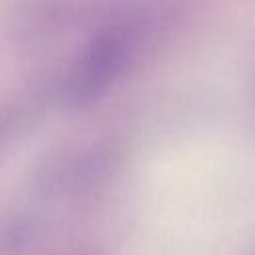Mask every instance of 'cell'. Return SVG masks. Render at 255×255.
<instances>
[{"label":"cell","mask_w":255,"mask_h":255,"mask_svg":"<svg viewBox=\"0 0 255 255\" xmlns=\"http://www.w3.org/2000/svg\"><path fill=\"white\" fill-rule=\"evenodd\" d=\"M128 38L120 30H110L104 36H100L82 60L78 72L74 74L72 92L78 98L94 96L110 80H114L118 70L124 66Z\"/></svg>","instance_id":"6da1fadb"}]
</instances>
